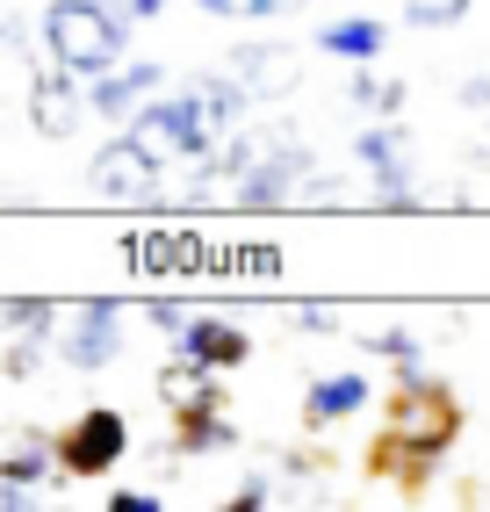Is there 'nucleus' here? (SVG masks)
<instances>
[{
	"mask_svg": "<svg viewBox=\"0 0 490 512\" xmlns=\"http://www.w3.org/2000/svg\"><path fill=\"white\" fill-rule=\"evenodd\" d=\"M454 440H462V397H454L426 361L397 368L390 397H382V433L368 448V476L390 484V491H404V498H418Z\"/></svg>",
	"mask_w": 490,
	"mask_h": 512,
	"instance_id": "f257e3e1",
	"label": "nucleus"
},
{
	"mask_svg": "<svg viewBox=\"0 0 490 512\" xmlns=\"http://www.w3.org/2000/svg\"><path fill=\"white\" fill-rule=\"evenodd\" d=\"M123 44H130L123 0H51V8H44V51L58 65H73L80 80L123 65Z\"/></svg>",
	"mask_w": 490,
	"mask_h": 512,
	"instance_id": "f03ea898",
	"label": "nucleus"
},
{
	"mask_svg": "<svg viewBox=\"0 0 490 512\" xmlns=\"http://www.w3.org/2000/svg\"><path fill=\"white\" fill-rule=\"evenodd\" d=\"M58 361L65 368H80V375H101V368H116L123 347H130V325H123V303L116 296H87V303H65L58 311Z\"/></svg>",
	"mask_w": 490,
	"mask_h": 512,
	"instance_id": "7ed1b4c3",
	"label": "nucleus"
},
{
	"mask_svg": "<svg viewBox=\"0 0 490 512\" xmlns=\"http://www.w3.org/2000/svg\"><path fill=\"white\" fill-rule=\"evenodd\" d=\"M123 455H130V426L116 404H87L58 433V476H73V484H101L109 469H123Z\"/></svg>",
	"mask_w": 490,
	"mask_h": 512,
	"instance_id": "20e7f679",
	"label": "nucleus"
},
{
	"mask_svg": "<svg viewBox=\"0 0 490 512\" xmlns=\"http://www.w3.org/2000/svg\"><path fill=\"white\" fill-rule=\"evenodd\" d=\"M94 109H87V80L73 73V65H29V130L37 138H51V145H65V138H80V123H87Z\"/></svg>",
	"mask_w": 490,
	"mask_h": 512,
	"instance_id": "39448f33",
	"label": "nucleus"
},
{
	"mask_svg": "<svg viewBox=\"0 0 490 512\" xmlns=\"http://www.w3.org/2000/svg\"><path fill=\"white\" fill-rule=\"evenodd\" d=\"M159 174H166V166L137 145L130 130H116V138H101L94 159H87V195H101V202H145L159 188Z\"/></svg>",
	"mask_w": 490,
	"mask_h": 512,
	"instance_id": "423d86ee",
	"label": "nucleus"
},
{
	"mask_svg": "<svg viewBox=\"0 0 490 512\" xmlns=\"http://www.w3.org/2000/svg\"><path fill=\"white\" fill-rule=\"evenodd\" d=\"M224 73L253 94V101H289L296 80H303V51L296 44H238Z\"/></svg>",
	"mask_w": 490,
	"mask_h": 512,
	"instance_id": "0eeeda50",
	"label": "nucleus"
},
{
	"mask_svg": "<svg viewBox=\"0 0 490 512\" xmlns=\"http://www.w3.org/2000/svg\"><path fill=\"white\" fill-rule=\"evenodd\" d=\"M159 80H166V73H159L152 58H137V65H109V73H94V80H87V109H94L101 123H116V130H123V123H130V116L159 94Z\"/></svg>",
	"mask_w": 490,
	"mask_h": 512,
	"instance_id": "6e6552de",
	"label": "nucleus"
},
{
	"mask_svg": "<svg viewBox=\"0 0 490 512\" xmlns=\"http://www.w3.org/2000/svg\"><path fill=\"white\" fill-rule=\"evenodd\" d=\"M173 354H195L202 368H245L253 361V332L245 325H231V318H217V311H195L181 332H173Z\"/></svg>",
	"mask_w": 490,
	"mask_h": 512,
	"instance_id": "1a4fd4ad",
	"label": "nucleus"
},
{
	"mask_svg": "<svg viewBox=\"0 0 490 512\" xmlns=\"http://www.w3.org/2000/svg\"><path fill=\"white\" fill-rule=\"evenodd\" d=\"M368 397H375V383H368L361 368H332V375H318V383L303 390V433H325V426L361 419Z\"/></svg>",
	"mask_w": 490,
	"mask_h": 512,
	"instance_id": "9d476101",
	"label": "nucleus"
},
{
	"mask_svg": "<svg viewBox=\"0 0 490 512\" xmlns=\"http://www.w3.org/2000/svg\"><path fill=\"white\" fill-rule=\"evenodd\" d=\"M382 44H390V22H375V15H339L318 29V51L339 58V65H375Z\"/></svg>",
	"mask_w": 490,
	"mask_h": 512,
	"instance_id": "9b49d317",
	"label": "nucleus"
},
{
	"mask_svg": "<svg viewBox=\"0 0 490 512\" xmlns=\"http://www.w3.org/2000/svg\"><path fill=\"white\" fill-rule=\"evenodd\" d=\"M159 404L166 412H195V404H224V383H217V368H202L195 354H173L159 368Z\"/></svg>",
	"mask_w": 490,
	"mask_h": 512,
	"instance_id": "f8f14e48",
	"label": "nucleus"
},
{
	"mask_svg": "<svg viewBox=\"0 0 490 512\" xmlns=\"http://www.w3.org/2000/svg\"><path fill=\"white\" fill-rule=\"evenodd\" d=\"M224 448H238V426L224 419V404L173 412V455H224Z\"/></svg>",
	"mask_w": 490,
	"mask_h": 512,
	"instance_id": "ddd939ff",
	"label": "nucleus"
},
{
	"mask_svg": "<svg viewBox=\"0 0 490 512\" xmlns=\"http://www.w3.org/2000/svg\"><path fill=\"white\" fill-rule=\"evenodd\" d=\"M282 246H267V238H260V246H217V253H209V282H274V275H282Z\"/></svg>",
	"mask_w": 490,
	"mask_h": 512,
	"instance_id": "4468645a",
	"label": "nucleus"
},
{
	"mask_svg": "<svg viewBox=\"0 0 490 512\" xmlns=\"http://www.w3.org/2000/svg\"><path fill=\"white\" fill-rule=\"evenodd\" d=\"M51 469H58V440H51V433H22L15 448L0 455V484H22V491H37Z\"/></svg>",
	"mask_w": 490,
	"mask_h": 512,
	"instance_id": "2eb2a0df",
	"label": "nucleus"
},
{
	"mask_svg": "<svg viewBox=\"0 0 490 512\" xmlns=\"http://www.w3.org/2000/svg\"><path fill=\"white\" fill-rule=\"evenodd\" d=\"M58 311H65V303H44V296H0V332H8V339H22V332L58 339Z\"/></svg>",
	"mask_w": 490,
	"mask_h": 512,
	"instance_id": "dca6fc26",
	"label": "nucleus"
},
{
	"mask_svg": "<svg viewBox=\"0 0 490 512\" xmlns=\"http://www.w3.org/2000/svg\"><path fill=\"white\" fill-rule=\"evenodd\" d=\"M404 101H411L404 80H390V73H375V65H361V80H354V109H361V116H397Z\"/></svg>",
	"mask_w": 490,
	"mask_h": 512,
	"instance_id": "f3484780",
	"label": "nucleus"
},
{
	"mask_svg": "<svg viewBox=\"0 0 490 512\" xmlns=\"http://www.w3.org/2000/svg\"><path fill=\"white\" fill-rule=\"evenodd\" d=\"M361 347H368L375 361H397V368H418V361H426V339H418L411 325H375V332H361Z\"/></svg>",
	"mask_w": 490,
	"mask_h": 512,
	"instance_id": "a211bd4d",
	"label": "nucleus"
},
{
	"mask_svg": "<svg viewBox=\"0 0 490 512\" xmlns=\"http://www.w3.org/2000/svg\"><path fill=\"white\" fill-rule=\"evenodd\" d=\"M44 354H58L51 339H37V332H22L8 354H0V375H8V383H29V375H44Z\"/></svg>",
	"mask_w": 490,
	"mask_h": 512,
	"instance_id": "6ab92c4d",
	"label": "nucleus"
},
{
	"mask_svg": "<svg viewBox=\"0 0 490 512\" xmlns=\"http://www.w3.org/2000/svg\"><path fill=\"white\" fill-rule=\"evenodd\" d=\"M469 15V0H404V22H418V29H454Z\"/></svg>",
	"mask_w": 490,
	"mask_h": 512,
	"instance_id": "aec40b11",
	"label": "nucleus"
},
{
	"mask_svg": "<svg viewBox=\"0 0 490 512\" xmlns=\"http://www.w3.org/2000/svg\"><path fill=\"white\" fill-rule=\"evenodd\" d=\"M195 8L224 15V22H267V15H282L289 0H195Z\"/></svg>",
	"mask_w": 490,
	"mask_h": 512,
	"instance_id": "412c9836",
	"label": "nucleus"
},
{
	"mask_svg": "<svg viewBox=\"0 0 490 512\" xmlns=\"http://www.w3.org/2000/svg\"><path fill=\"white\" fill-rule=\"evenodd\" d=\"M145 318H152V325H159V332L173 339V332H181V325H188L195 311H188V303H145Z\"/></svg>",
	"mask_w": 490,
	"mask_h": 512,
	"instance_id": "4be33fe9",
	"label": "nucleus"
},
{
	"mask_svg": "<svg viewBox=\"0 0 490 512\" xmlns=\"http://www.w3.org/2000/svg\"><path fill=\"white\" fill-rule=\"evenodd\" d=\"M159 505H166L159 491H116L109 498V512H159Z\"/></svg>",
	"mask_w": 490,
	"mask_h": 512,
	"instance_id": "5701e85b",
	"label": "nucleus"
},
{
	"mask_svg": "<svg viewBox=\"0 0 490 512\" xmlns=\"http://www.w3.org/2000/svg\"><path fill=\"white\" fill-rule=\"evenodd\" d=\"M260 505H274V491H267V476H253L238 498H231V512H260Z\"/></svg>",
	"mask_w": 490,
	"mask_h": 512,
	"instance_id": "b1692460",
	"label": "nucleus"
},
{
	"mask_svg": "<svg viewBox=\"0 0 490 512\" xmlns=\"http://www.w3.org/2000/svg\"><path fill=\"white\" fill-rule=\"evenodd\" d=\"M296 332H339V318H332V311H318V303H310V311H296Z\"/></svg>",
	"mask_w": 490,
	"mask_h": 512,
	"instance_id": "393cba45",
	"label": "nucleus"
},
{
	"mask_svg": "<svg viewBox=\"0 0 490 512\" xmlns=\"http://www.w3.org/2000/svg\"><path fill=\"white\" fill-rule=\"evenodd\" d=\"M462 101H469L476 116H490V80H469V87H462Z\"/></svg>",
	"mask_w": 490,
	"mask_h": 512,
	"instance_id": "a878e982",
	"label": "nucleus"
},
{
	"mask_svg": "<svg viewBox=\"0 0 490 512\" xmlns=\"http://www.w3.org/2000/svg\"><path fill=\"white\" fill-rule=\"evenodd\" d=\"M159 8H166V0H123V15H130V22H152Z\"/></svg>",
	"mask_w": 490,
	"mask_h": 512,
	"instance_id": "bb28decb",
	"label": "nucleus"
},
{
	"mask_svg": "<svg viewBox=\"0 0 490 512\" xmlns=\"http://www.w3.org/2000/svg\"><path fill=\"white\" fill-rule=\"evenodd\" d=\"M289 8H296V0H289Z\"/></svg>",
	"mask_w": 490,
	"mask_h": 512,
	"instance_id": "cd10ccee",
	"label": "nucleus"
}]
</instances>
